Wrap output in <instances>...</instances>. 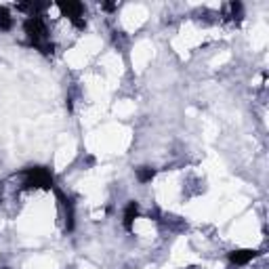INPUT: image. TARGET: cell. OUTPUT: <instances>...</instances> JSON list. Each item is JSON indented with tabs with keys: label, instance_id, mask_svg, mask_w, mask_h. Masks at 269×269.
<instances>
[{
	"label": "cell",
	"instance_id": "obj_2",
	"mask_svg": "<svg viewBox=\"0 0 269 269\" xmlns=\"http://www.w3.org/2000/svg\"><path fill=\"white\" fill-rule=\"evenodd\" d=\"M25 177V185L27 187H42V189H51L55 187L53 175L42 166H34V168H25L23 171Z\"/></svg>",
	"mask_w": 269,
	"mask_h": 269
},
{
	"label": "cell",
	"instance_id": "obj_4",
	"mask_svg": "<svg viewBox=\"0 0 269 269\" xmlns=\"http://www.w3.org/2000/svg\"><path fill=\"white\" fill-rule=\"evenodd\" d=\"M137 215H139V204L137 202H129V206H126V210H124V221H122L126 232H133V223H135Z\"/></svg>",
	"mask_w": 269,
	"mask_h": 269
},
{
	"label": "cell",
	"instance_id": "obj_7",
	"mask_svg": "<svg viewBox=\"0 0 269 269\" xmlns=\"http://www.w3.org/2000/svg\"><path fill=\"white\" fill-rule=\"evenodd\" d=\"M153 175H156L153 168H139V171H137V179H139L141 183L151 181V179H153Z\"/></svg>",
	"mask_w": 269,
	"mask_h": 269
},
{
	"label": "cell",
	"instance_id": "obj_6",
	"mask_svg": "<svg viewBox=\"0 0 269 269\" xmlns=\"http://www.w3.org/2000/svg\"><path fill=\"white\" fill-rule=\"evenodd\" d=\"M13 27V17L7 9H0V32H9Z\"/></svg>",
	"mask_w": 269,
	"mask_h": 269
},
{
	"label": "cell",
	"instance_id": "obj_1",
	"mask_svg": "<svg viewBox=\"0 0 269 269\" xmlns=\"http://www.w3.org/2000/svg\"><path fill=\"white\" fill-rule=\"evenodd\" d=\"M23 30H25L27 38H30V45L32 47H36L40 53H45V55L53 53V45H49V42H47L49 30H47V23L42 21V17L32 15L30 19H25Z\"/></svg>",
	"mask_w": 269,
	"mask_h": 269
},
{
	"label": "cell",
	"instance_id": "obj_5",
	"mask_svg": "<svg viewBox=\"0 0 269 269\" xmlns=\"http://www.w3.org/2000/svg\"><path fill=\"white\" fill-rule=\"evenodd\" d=\"M254 257H257V250H234L229 254V261L236 263V265H246Z\"/></svg>",
	"mask_w": 269,
	"mask_h": 269
},
{
	"label": "cell",
	"instance_id": "obj_3",
	"mask_svg": "<svg viewBox=\"0 0 269 269\" xmlns=\"http://www.w3.org/2000/svg\"><path fill=\"white\" fill-rule=\"evenodd\" d=\"M59 9H61L63 15H67V17L72 19L78 27H84V19H82V15H84V7H82L80 3H61Z\"/></svg>",
	"mask_w": 269,
	"mask_h": 269
}]
</instances>
